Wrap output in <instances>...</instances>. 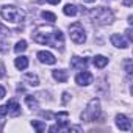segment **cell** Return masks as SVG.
I'll list each match as a JSON object with an SVG mask.
<instances>
[{"mask_svg": "<svg viewBox=\"0 0 133 133\" xmlns=\"http://www.w3.org/2000/svg\"><path fill=\"white\" fill-rule=\"evenodd\" d=\"M33 41L38 42V44H50L52 47H63V42H64V36L59 30H55V28H38L33 35Z\"/></svg>", "mask_w": 133, "mask_h": 133, "instance_id": "obj_1", "label": "cell"}, {"mask_svg": "<svg viewBox=\"0 0 133 133\" xmlns=\"http://www.w3.org/2000/svg\"><path fill=\"white\" fill-rule=\"evenodd\" d=\"M25 102H27V105H28L31 110L38 108V102H36V99H35L33 96H27V97H25Z\"/></svg>", "mask_w": 133, "mask_h": 133, "instance_id": "obj_20", "label": "cell"}, {"mask_svg": "<svg viewBox=\"0 0 133 133\" xmlns=\"http://www.w3.org/2000/svg\"><path fill=\"white\" fill-rule=\"evenodd\" d=\"M5 114H8V107L2 105V107H0V116H5Z\"/></svg>", "mask_w": 133, "mask_h": 133, "instance_id": "obj_22", "label": "cell"}, {"mask_svg": "<svg viewBox=\"0 0 133 133\" xmlns=\"http://www.w3.org/2000/svg\"><path fill=\"white\" fill-rule=\"evenodd\" d=\"M24 82L28 83L30 86H38V85H39V78H38V75H35V74H25V75H24Z\"/></svg>", "mask_w": 133, "mask_h": 133, "instance_id": "obj_15", "label": "cell"}, {"mask_svg": "<svg viewBox=\"0 0 133 133\" xmlns=\"http://www.w3.org/2000/svg\"><path fill=\"white\" fill-rule=\"evenodd\" d=\"M0 14H2V17H3L5 21L13 22V24H19V22H22L24 17H25L24 13H22L19 8L13 6V5H5V6H2Z\"/></svg>", "mask_w": 133, "mask_h": 133, "instance_id": "obj_2", "label": "cell"}, {"mask_svg": "<svg viewBox=\"0 0 133 133\" xmlns=\"http://www.w3.org/2000/svg\"><path fill=\"white\" fill-rule=\"evenodd\" d=\"M0 31H5V30H3V27H2V25H0Z\"/></svg>", "mask_w": 133, "mask_h": 133, "instance_id": "obj_29", "label": "cell"}, {"mask_svg": "<svg viewBox=\"0 0 133 133\" xmlns=\"http://www.w3.org/2000/svg\"><path fill=\"white\" fill-rule=\"evenodd\" d=\"M69 31H71V39L75 42V44H83L86 41V35H85V28L80 22H75L69 27Z\"/></svg>", "mask_w": 133, "mask_h": 133, "instance_id": "obj_5", "label": "cell"}, {"mask_svg": "<svg viewBox=\"0 0 133 133\" xmlns=\"http://www.w3.org/2000/svg\"><path fill=\"white\" fill-rule=\"evenodd\" d=\"M63 13H64L66 16H75V14H77V6L72 5V3H68V5H64Z\"/></svg>", "mask_w": 133, "mask_h": 133, "instance_id": "obj_16", "label": "cell"}, {"mask_svg": "<svg viewBox=\"0 0 133 133\" xmlns=\"http://www.w3.org/2000/svg\"><path fill=\"white\" fill-rule=\"evenodd\" d=\"M14 64H16V68H17L19 71H24V69L28 68V58H27V56H19V58H16Z\"/></svg>", "mask_w": 133, "mask_h": 133, "instance_id": "obj_14", "label": "cell"}, {"mask_svg": "<svg viewBox=\"0 0 133 133\" xmlns=\"http://www.w3.org/2000/svg\"><path fill=\"white\" fill-rule=\"evenodd\" d=\"M5 75V66L3 64H0V78H2Z\"/></svg>", "mask_w": 133, "mask_h": 133, "instance_id": "obj_23", "label": "cell"}, {"mask_svg": "<svg viewBox=\"0 0 133 133\" xmlns=\"http://www.w3.org/2000/svg\"><path fill=\"white\" fill-rule=\"evenodd\" d=\"M63 96H64V97H63V102L66 103V102H68V100H69V92H64Z\"/></svg>", "mask_w": 133, "mask_h": 133, "instance_id": "obj_26", "label": "cell"}, {"mask_svg": "<svg viewBox=\"0 0 133 133\" xmlns=\"http://www.w3.org/2000/svg\"><path fill=\"white\" fill-rule=\"evenodd\" d=\"M116 125H117L121 130H124V131H127V130L131 128V122L128 121V117H127L125 114H117V116H116Z\"/></svg>", "mask_w": 133, "mask_h": 133, "instance_id": "obj_8", "label": "cell"}, {"mask_svg": "<svg viewBox=\"0 0 133 133\" xmlns=\"http://www.w3.org/2000/svg\"><path fill=\"white\" fill-rule=\"evenodd\" d=\"M6 107H8V114H10V116L16 117V116L21 114V105H19L16 100H10V102L6 103Z\"/></svg>", "mask_w": 133, "mask_h": 133, "instance_id": "obj_11", "label": "cell"}, {"mask_svg": "<svg viewBox=\"0 0 133 133\" xmlns=\"http://www.w3.org/2000/svg\"><path fill=\"white\" fill-rule=\"evenodd\" d=\"M92 80H94L92 74H91V72H86V71L77 74V77H75V82H77V85H80V86H88V85L92 83Z\"/></svg>", "mask_w": 133, "mask_h": 133, "instance_id": "obj_6", "label": "cell"}, {"mask_svg": "<svg viewBox=\"0 0 133 133\" xmlns=\"http://www.w3.org/2000/svg\"><path fill=\"white\" fill-rule=\"evenodd\" d=\"M99 116H100V102H99V99H91L86 110L82 113V119L88 121V122H92Z\"/></svg>", "mask_w": 133, "mask_h": 133, "instance_id": "obj_3", "label": "cell"}, {"mask_svg": "<svg viewBox=\"0 0 133 133\" xmlns=\"http://www.w3.org/2000/svg\"><path fill=\"white\" fill-rule=\"evenodd\" d=\"M88 66V59L86 58H80V56H74L71 59V68L72 69H77V71H82Z\"/></svg>", "mask_w": 133, "mask_h": 133, "instance_id": "obj_9", "label": "cell"}, {"mask_svg": "<svg viewBox=\"0 0 133 133\" xmlns=\"http://www.w3.org/2000/svg\"><path fill=\"white\" fill-rule=\"evenodd\" d=\"M3 97H5V88L0 86V99H3Z\"/></svg>", "mask_w": 133, "mask_h": 133, "instance_id": "obj_25", "label": "cell"}, {"mask_svg": "<svg viewBox=\"0 0 133 133\" xmlns=\"http://www.w3.org/2000/svg\"><path fill=\"white\" fill-rule=\"evenodd\" d=\"M111 44L119 47V49H127L128 47V41H125L121 35H111Z\"/></svg>", "mask_w": 133, "mask_h": 133, "instance_id": "obj_10", "label": "cell"}, {"mask_svg": "<svg viewBox=\"0 0 133 133\" xmlns=\"http://www.w3.org/2000/svg\"><path fill=\"white\" fill-rule=\"evenodd\" d=\"M89 16H91V19H92L94 22H99V24H110V22L113 21V13H111L110 10L103 8V6L92 10V11L89 13Z\"/></svg>", "mask_w": 133, "mask_h": 133, "instance_id": "obj_4", "label": "cell"}, {"mask_svg": "<svg viewBox=\"0 0 133 133\" xmlns=\"http://www.w3.org/2000/svg\"><path fill=\"white\" fill-rule=\"evenodd\" d=\"M86 2H94V0H86Z\"/></svg>", "mask_w": 133, "mask_h": 133, "instance_id": "obj_30", "label": "cell"}, {"mask_svg": "<svg viewBox=\"0 0 133 133\" xmlns=\"http://www.w3.org/2000/svg\"><path fill=\"white\" fill-rule=\"evenodd\" d=\"M124 5L125 6H131L133 5V0H124Z\"/></svg>", "mask_w": 133, "mask_h": 133, "instance_id": "obj_27", "label": "cell"}, {"mask_svg": "<svg viewBox=\"0 0 133 133\" xmlns=\"http://www.w3.org/2000/svg\"><path fill=\"white\" fill-rule=\"evenodd\" d=\"M125 33H127V38H128V41H131V39H133V35H131V30L128 28V30H127Z\"/></svg>", "mask_w": 133, "mask_h": 133, "instance_id": "obj_24", "label": "cell"}, {"mask_svg": "<svg viewBox=\"0 0 133 133\" xmlns=\"http://www.w3.org/2000/svg\"><path fill=\"white\" fill-rule=\"evenodd\" d=\"M31 125H33V128H35L36 131H39V133L45 130V124L41 122V121H31Z\"/></svg>", "mask_w": 133, "mask_h": 133, "instance_id": "obj_18", "label": "cell"}, {"mask_svg": "<svg viewBox=\"0 0 133 133\" xmlns=\"http://www.w3.org/2000/svg\"><path fill=\"white\" fill-rule=\"evenodd\" d=\"M47 2H49V3H52V5H58L61 0H47Z\"/></svg>", "mask_w": 133, "mask_h": 133, "instance_id": "obj_28", "label": "cell"}, {"mask_svg": "<svg viewBox=\"0 0 133 133\" xmlns=\"http://www.w3.org/2000/svg\"><path fill=\"white\" fill-rule=\"evenodd\" d=\"M107 64H108V58H107V56H103V55H97V56H94V66H96V68L103 69Z\"/></svg>", "mask_w": 133, "mask_h": 133, "instance_id": "obj_13", "label": "cell"}, {"mask_svg": "<svg viewBox=\"0 0 133 133\" xmlns=\"http://www.w3.org/2000/svg\"><path fill=\"white\" fill-rule=\"evenodd\" d=\"M38 59L44 64H55L56 63V58L52 52H47V50H41L38 52Z\"/></svg>", "mask_w": 133, "mask_h": 133, "instance_id": "obj_7", "label": "cell"}, {"mask_svg": "<svg viewBox=\"0 0 133 133\" xmlns=\"http://www.w3.org/2000/svg\"><path fill=\"white\" fill-rule=\"evenodd\" d=\"M25 50H27V42H25V41H19V42L14 45V52H16V53L25 52Z\"/></svg>", "mask_w": 133, "mask_h": 133, "instance_id": "obj_19", "label": "cell"}, {"mask_svg": "<svg viewBox=\"0 0 133 133\" xmlns=\"http://www.w3.org/2000/svg\"><path fill=\"white\" fill-rule=\"evenodd\" d=\"M41 16H42V19H45V21L50 22V24H53V22L56 21V16H55L53 13H50V11H42Z\"/></svg>", "mask_w": 133, "mask_h": 133, "instance_id": "obj_17", "label": "cell"}, {"mask_svg": "<svg viewBox=\"0 0 133 133\" xmlns=\"http://www.w3.org/2000/svg\"><path fill=\"white\" fill-rule=\"evenodd\" d=\"M125 71H127L128 75L131 74V59H127V61H125Z\"/></svg>", "mask_w": 133, "mask_h": 133, "instance_id": "obj_21", "label": "cell"}, {"mask_svg": "<svg viewBox=\"0 0 133 133\" xmlns=\"http://www.w3.org/2000/svg\"><path fill=\"white\" fill-rule=\"evenodd\" d=\"M52 75H53V78H55L58 83H64L66 80H68V77H69V75H68V71H61V69H59V71H58V69L53 71Z\"/></svg>", "mask_w": 133, "mask_h": 133, "instance_id": "obj_12", "label": "cell"}]
</instances>
